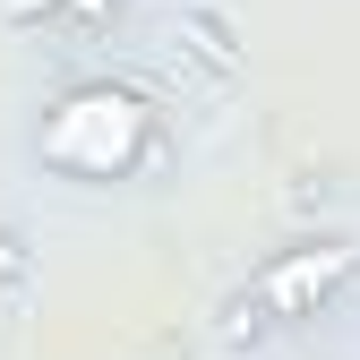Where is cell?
Instances as JSON below:
<instances>
[{"label": "cell", "mask_w": 360, "mask_h": 360, "mask_svg": "<svg viewBox=\"0 0 360 360\" xmlns=\"http://www.w3.org/2000/svg\"><path fill=\"white\" fill-rule=\"evenodd\" d=\"M172 43H180L206 77H223V86L249 69V60H240V34H232V9H214V0H189V9L172 18Z\"/></svg>", "instance_id": "cell-2"}, {"label": "cell", "mask_w": 360, "mask_h": 360, "mask_svg": "<svg viewBox=\"0 0 360 360\" xmlns=\"http://www.w3.org/2000/svg\"><path fill=\"white\" fill-rule=\"evenodd\" d=\"M360 266V249H343V240H300V249H283L275 266H257V283L232 300V326H300V318H318V309L335 300V283Z\"/></svg>", "instance_id": "cell-1"}]
</instances>
